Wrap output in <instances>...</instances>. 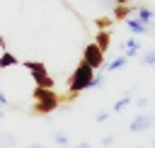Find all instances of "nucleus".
I'll return each instance as SVG.
<instances>
[{
	"label": "nucleus",
	"mask_w": 155,
	"mask_h": 148,
	"mask_svg": "<svg viewBox=\"0 0 155 148\" xmlns=\"http://www.w3.org/2000/svg\"><path fill=\"white\" fill-rule=\"evenodd\" d=\"M92 87H94V70L85 61H80L78 68L73 70L70 80H68V90H70V95H80V92L92 90Z\"/></svg>",
	"instance_id": "nucleus-1"
},
{
	"label": "nucleus",
	"mask_w": 155,
	"mask_h": 148,
	"mask_svg": "<svg viewBox=\"0 0 155 148\" xmlns=\"http://www.w3.org/2000/svg\"><path fill=\"white\" fill-rule=\"evenodd\" d=\"M34 114H51L58 109L61 104V97L53 92V90H44V87H36L34 90Z\"/></svg>",
	"instance_id": "nucleus-2"
},
{
	"label": "nucleus",
	"mask_w": 155,
	"mask_h": 148,
	"mask_svg": "<svg viewBox=\"0 0 155 148\" xmlns=\"http://www.w3.org/2000/svg\"><path fill=\"white\" fill-rule=\"evenodd\" d=\"M82 61H85L92 70H102V66H104V53L99 51L97 44H87L85 51H82Z\"/></svg>",
	"instance_id": "nucleus-3"
},
{
	"label": "nucleus",
	"mask_w": 155,
	"mask_h": 148,
	"mask_svg": "<svg viewBox=\"0 0 155 148\" xmlns=\"http://www.w3.org/2000/svg\"><path fill=\"white\" fill-rule=\"evenodd\" d=\"M150 126H153V116H150V114H138V116L131 119L128 131H131V133H143V131H148Z\"/></svg>",
	"instance_id": "nucleus-4"
},
{
	"label": "nucleus",
	"mask_w": 155,
	"mask_h": 148,
	"mask_svg": "<svg viewBox=\"0 0 155 148\" xmlns=\"http://www.w3.org/2000/svg\"><path fill=\"white\" fill-rule=\"evenodd\" d=\"M29 73H31V80L36 82V87H44V90H53V80L48 78L46 68H41V70H29Z\"/></svg>",
	"instance_id": "nucleus-5"
},
{
	"label": "nucleus",
	"mask_w": 155,
	"mask_h": 148,
	"mask_svg": "<svg viewBox=\"0 0 155 148\" xmlns=\"http://www.w3.org/2000/svg\"><path fill=\"white\" fill-rule=\"evenodd\" d=\"M126 27H128V32H131V34H136V36H140V34H148V32H150V27H148V24H143L138 17H128V19H126Z\"/></svg>",
	"instance_id": "nucleus-6"
},
{
	"label": "nucleus",
	"mask_w": 155,
	"mask_h": 148,
	"mask_svg": "<svg viewBox=\"0 0 155 148\" xmlns=\"http://www.w3.org/2000/svg\"><path fill=\"white\" fill-rule=\"evenodd\" d=\"M121 49H124V56L126 58H131V56H138V51H140V41L133 36V39H126L124 44H121Z\"/></svg>",
	"instance_id": "nucleus-7"
},
{
	"label": "nucleus",
	"mask_w": 155,
	"mask_h": 148,
	"mask_svg": "<svg viewBox=\"0 0 155 148\" xmlns=\"http://www.w3.org/2000/svg\"><path fill=\"white\" fill-rule=\"evenodd\" d=\"M136 17H138L143 24H153V22H155V12H153L150 7H145V5H138V7H136Z\"/></svg>",
	"instance_id": "nucleus-8"
},
{
	"label": "nucleus",
	"mask_w": 155,
	"mask_h": 148,
	"mask_svg": "<svg viewBox=\"0 0 155 148\" xmlns=\"http://www.w3.org/2000/svg\"><path fill=\"white\" fill-rule=\"evenodd\" d=\"M19 61H17V56L15 53H10V51H2V56H0V70H5V68H12V66H17Z\"/></svg>",
	"instance_id": "nucleus-9"
},
{
	"label": "nucleus",
	"mask_w": 155,
	"mask_h": 148,
	"mask_svg": "<svg viewBox=\"0 0 155 148\" xmlns=\"http://www.w3.org/2000/svg\"><path fill=\"white\" fill-rule=\"evenodd\" d=\"M131 12H136L133 5H116V7H114V17H116V19H126Z\"/></svg>",
	"instance_id": "nucleus-10"
},
{
	"label": "nucleus",
	"mask_w": 155,
	"mask_h": 148,
	"mask_svg": "<svg viewBox=\"0 0 155 148\" xmlns=\"http://www.w3.org/2000/svg\"><path fill=\"white\" fill-rule=\"evenodd\" d=\"M109 41H111V36H109V32H97V46H99V51L104 53L107 49H109Z\"/></svg>",
	"instance_id": "nucleus-11"
},
{
	"label": "nucleus",
	"mask_w": 155,
	"mask_h": 148,
	"mask_svg": "<svg viewBox=\"0 0 155 148\" xmlns=\"http://www.w3.org/2000/svg\"><path fill=\"white\" fill-rule=\"evenodd\" d=\"M124 66H126V56H116L111 63H107V66H104V70H107V73H114V70H121Z\"/></svg>",
	"instance_id": "nucleus-12"
},
{
	"label": "nucleus",
	"mask_w": 155,
	"mask_h": 148,
	"mask_svg": "<svg viewBox=\"0 0 155 148\" xmlns=\"http://www.w3.org/2000/svg\"><path fill=\"white\" fill-rule=\"evenodd\" d=\"M17 146V141H15V133H7V131H2L0 133V148H15Z\"/></svg>",
	"instance_id": "nucleus-13"
},
{
	"label": "nucleus",
	"mask_w": 155,
	"mask_h": 148,
	"mask_svg": "<svg viewBox=\"0 0 155 148\" xmlns=\"http://www.w3.org/2000/svg\"><path fill=\"white\" fill-rule=\"evenodd\" d=\"M140 63H143V66H148V68H155V46H153V49H148V51L140 56Z\"/></svg>",
	"instance_id": "nucleus-14"
},
{
	"label": "nucleus",
	"mask_w": 155,
	"mask_h": 148,
	"mask_svg": "<svg viewBox=\"0 0 155 148\" xmlns=\"http://www.w3.org/2000/svg\"><path fill=\"white\" fill-rule=\"evenodd\" d=\"M131 102H133L131 97H121V99H116V102L111 104V112H116V114H119V112H124V109H126Z\"/></svg>",
	"instance_id": "nucleus-15"
},
{
	"label": "nucleus",
	"mask_w": 155,
	"mask_h": 148,
	"mask_svg": "<svg viewBox=\"0 0 155 148\" xmlns=\"http://www.w3.org/2000/svg\"><path fill=\"white\" fill-rule=\"evenodd\" d=\"M53 141H56V146H58V148H68V136H65V133H56V136H53Z\"/></svg>",
	"instance_id": "nucleus-16"
},
{
	"label": "nucleus",
	"mask_w": 155,
	"mask_h": 148,
	"mask_svg": "<svg viewBox=\"0 0 155 148\" xmlns=\"http://www.w3.org/2000/svg\"><path fill=\"white\" fill-rule=\"evenodd\" d=\"M94 24H97V29H99V32H107V27H109V19H107V17H99Z\"/></svg>",
	"instance_id": "nucleus-17"
},
{
	"label": "nucleus",
	"mask_w": 155,
	"mask_h": 148,
	"mask_svg": "<svg viewBox=\"0 0 155 148\" xmlns=\"http://www.w3.org/2000/svg\"><path fill=\"white\" fill-rule=\"evenodd\" d=\"M111 146H114V136H111V133H107V136L102 138V148H111Z\"/></svg>",
	"instance_id": "nucleus-18"
},
{
	"label": "nucleus",
	"mask_w": 155,
	"mask_h": 148,
	"mask_svg": "<svg viewBox=\"0 0 155 148\" xmlns=\"http://www.w3.org/2000/svg\"><path fill=\"white\" fill-rule=\"evenodd\" d=\"M107 119H109V112H99V114L94 116V121H97V124H104Z\"/></svg>",
	"instance_id": "nucleus-19"
},
{
	"label": "nucleus",
	"mask_w": 155,
	"mask_h": 148,
	"mask_svg": "<svg viewBox=\"0 0 155 148\" xmlns=\"http://www.w3.org/2000/svg\"><path fill=\"white\" fill-rule=\"evenodd\" d=\"M5 104H10V99H7V95H5L2 87H0V107H5Z\"/></svg>",
	"instance_id": "nucleus-20"
},
{
	"label": "nucleus",
	"mask_w": 155,
	"mask_h": 148,
	"mask_svg": "<svg viewBox=\"0 0 155 148\" xmlns=\"http://www.w3.org/2000/svg\"><path fill=\"white\" fill-rule=\"evenodd\" d=\"M136 104H138V107H145V104H148V99H145V97H140V99H136Z\"/></svg>",
	"instance_id": "nucleus-21"
},
{
	"label": "nucleus",
	"mask_w": 155,
	"mask_h": 148,
	"mask_svg": "<svg viewBox=\"0 0 155 148\" xmlns=\"http://www.w3.org/2000/svg\"><path fill=\"white\" fill-rule=\"evenodd\" d=\"M75 148H92V143H87V141H82V143H78Z\"/></svg>",
	"instance_id": "nucleus-22"
},
{
	"label": "nucleus",
	"mask_w": 155,
	"mask_h": 148,
	"mask_svg": "<svg viewBox=\"0 0 155 148\" xmlns=\"http://www.w3.org/2000/svg\"><path fill=\"white\" fill-rule=\"evenodd\" d=\"M22 148H44L41 143H29V146H22Z\"/></svg>",
	"instance_id": "nucleus-23"
},
{
	"label": "nucleus",
	"mask_w": 155,
	"mask_h": 148,
	"mask_svg": "<svg viewBox=\"0 0 155 148\" xmlns=\"http://www.w3.org/2000/svg\"><path fill=\"white\" fill-rule=\"evenodd\" d=\"M116 5H128V0H114Z\"/></svg>",
	"instance_id": "nucleus-24"
},
{
	"label": "nucleus",
	"mask_w": 155,
	"mask_h": 148,
	"mask_svg": "<svg viewBox=\"0 0 155 148\" xmlns=\"http://www.w3.org/2000/svg\"><path fill=\"white\" fill-rule=\"evenodd\" d=\"M2 116H5V114H2V109H0V121H2Z\"/></svg>",
	"instance_id": "nucleus-25"
},
{
	"label": "nucleus",
	"mask_w": 155,
	"mask_h": 148,
	"mask_svg": "<svg viewBox=\"0 0 155 148\" xmlns=\"http://www.w3.org/2000/svg\"><path fill=\"white\" fill-rule=\"evenodd\" d=\"M138 148H140V146H138Z\"/></svg>",
	"instance_id": "nucleus-26"
}]
</instances>
